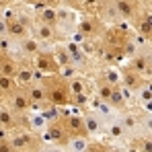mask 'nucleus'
Returning a JSON list of instances; mask_svg holds the SVG:
<instances>
[{
    "mask_svg": "<svg viewBox=\"0 0 152 152\" xmlns=\"http://www.w3.org/2000/svg\"><path fill=\"white\" fill-rule=\"evenodd\" d=\"M31 37H35V39H37L41 45H45V48H51V45H56V43H64V41H66V37L58 31L56 25L37 23L35 19H33V25H31Z\"/></svg>",
    "mask_w": 152,
    "mask_h": 152,
    "instance_id": "39448f33",
    "label": "nucleus"
},
{
    "mask_svg": "<svg viewBox=\"0 0 152 152\" xmlns=\"http://www.w3.org/2000/svg\"><path fill=\"white\" fill-rule=\"evenodd\" d=\"M58 74L62 76L64 80H68V78H72V76L80 74V72L76 70V68H74V66H72V64H70V66H64V68H60V72H58Z\"/></svg>",
    "mask_w": 152,
    "mask_h": 152,
    "instance_id": "c85d7f7f",
    "label": "nucleus"
},
{
    "mask_svg": "<svg viewBox=\"0 0 152 152\" xmlns=\"http://www.w3.org/2000/svg\"><path fill=\"white\" fill-rule=\"evenodd\" d=\"M82 121H84V129L88 138H101L103 136V121L91 111V109H82Z\"/></svg>",
    "mask_w": 152,
    "mask_h": 152,
    "instance_id": "a211bd4d",
    "label": "nucleus"
},
{
    "mask_svg": "<svg viewBox=\"0 0 152 152\" xmlns=\"http://www.w3.org/2000/svg\"><path fill=\"white\" fill-rule=\"evenodd\" d=\"M31 25H33V12L25 6H21L17 8V15L6 21V35L12 41H19L27 35H31Z\"/></svg>",
    "mask_w": 152,
    "mask_h": 152,
    "instance_id": "7ed1b4c3",
    "label": "nucleus"
},
{
    "mask_svg": "<svg viewBox=\"0 0 152 152\" xmlns=\"http://www.w3.org/2000/svg\"><path fill=\"white\" fill-rule=\"evenodd\" d=\"M107 4L117 23H129L134 15L142 8L140 2H132V0H107Z\"/></svg>",
    "mask_w": 152,
    "mask_h": 152,
    "instance_id": "6e6552de",
    "label": "nucleus"
},
{
    "mask_svg": "<svg viewBox=\"0 0 152 152\" xmlns=\"http://www.w3.org/2000/svg\"><path fill=\"white\" fill-rule=\"evenodd\" d=\"M129 37H132V27L127 23H115V25L105 27V31L101 33L99 41L105 48H109V50H113L124 56V45L127 43Z\"/></svg>",
    "mask_w": 152,
    "mask_h": 152,
    "instance_id": "f03ea898",
    "label": "nucleus"
},
{
    "mask_svg": "<svg viewBox=\"0 0 152 152\" xmlns=\"http://www.w3.org/2000/svg\"><path fill=\"white\" fill-rule=\"evenodd\" d=\"M66 82H68L70 97H74V95H93V78L91 76L76 74L72 78H68Z\"/></svg>",
    "mask_w": 152,
    "mask_h": 152,
    "instance_id": "f3484780",
    "label": "nucleus"
},
{
    "mask_svg": "<svg viewBox=\"0 0 152 152\" xmlns=\"http://www.w3.org/2000/svg\"><path fill=\"white\" fill-rule=\"evenodd\" d=\"M0 127H4L6 132H15V129L21 127L19 115L12 113V111H10L8 107H4V105H0Z\"/></svg>",
    "mask_w": 152,
    "mask_h": 152,
    "instance_id": "aec40b11",
    "label": "nucleus"
},
{
    "mask_svg": "<svg viewBox=\"0 0 152 152\" xmlns=\"http://www.w3.org/2000/svg\"><path fill=\"white\" fill-rule=\"evenodd\" d=\"M132 2H140V0H132Z\"/></svg>",
    "mask_w": 152,
    "mask_h": 152,
    "instance_id": "c9c22d12",
    "label": "nucleus"
},
{
    "mask_svg": "<svg viewBox=\"0 0 152 152\" xmlns=\"http://www.w3.org/2000/svg\"><path fill=\"white\" fill-rule=\"evenodd\" d=\"M117 70H119V82H121L124 86H127L132 93H136V91L144 84V80H150V78H144V76H140L138 72H134L132 68H127L126 64H119Z\"/></svg>",
    "mask_w": 152,
    "mask_h": 152,
    "instance_id": "dca6fc26",
    "label": "nucleus"
},
{
    "mask_svg": "<svg viewBox=\"0 0 152 152\" xmlns=\"http://www.w3.org/2000/svg\"><path fill=\"white\" fill-rule=\"evenodd\" d=\"M19 86H17V82H15V78H10V76H2L0 74V105L6 101V97L12 93V91H17Z\"/></svg>",
    "mask_w": 152,
    "mask_h": 152,
    "instance_id": "5701e85b",
    "label": "nucleus"
},
{
    "mask_svg": "<svg viewBox=\"0 0 152 152\" xmlns=\"http://www.w3.org/2000/svg\"><path fill=\"white\" fill-rule=\"evenodd\" d=\"M84 152H109V144L99 140V138H91L88 144H86V148H84Z\"/></svg>",
    "mask_w": 152,
    "mask_h": 152,
    "instance_id": "bb28decb",
    "label": "nucleus"
},
{
    "mask_svg": "<svg viewBox=\"0 0 152 152\" xmlns=\"http://www.w3.org/2000/svg\"><path fill=\"white\" fill-rule=\"evenodd\" d=\"M48 101L56 107H70V91H68V82L60 74H45V78L41 80Z\"/></svg>",
    "mask_w": 152,
    "mask_h": 152,
    "instance_id": "f257e3e1",
    "label": "nucleus"
},
{
    "mask_svg": "<svg viewBox=\"0 0 152 152\" xmlns=\"http://www.w3.org/2000/svg\"><path fill=\"white\" fill-rule=\"evenodd\" d=\"M88 140L91 138H84V136H74V138H70L68 142H66V152H84L86 148V144H88Z\"/></svg>",
    "mask_w": 152,
    "mask_h": 152,
    "instance_id": "a878e982",
    "label": "nucleus"
},
{
    "mask_svg": "<svg viewBox=\"0 0 152 152\" xmlns=\"http://www.w3.org/2000/svg\"><path fill=\"white\" fill-rule=\"evenodd\" d=\"M33 19H35L37 23H45V25H56V8L43 6V8H39L37 12H33Z\"/></svg>",
    "mask_w": 152,
    "mask_h": 152,
    "instance_id": "b1692460",
    "label": "nucleus"
},
{
    "mask_svg": "<svg viewBox=\"0 0 152 152\" xmlns=\"http://www.w3.org/2000/svg\"><path fill=\"white\" fill-rule=\"evenodd\" d=\"M0 152H15L12 146H10V142H8V138L6 140H0Z\"/></svg>",
    "mask_w": 152,
    "mask_h": 152,
    "instance_id": "473e14b6",
    "label": "nucleus"
},
{
    "mask_svg": "<svg viewBox=\"0 0 152 152\" xmlns=\"http://www.w3.org/2000/svg\"><path fill=\"white\" fill-rule=\"evenodd\" d=\"M4 107H8L12 113H17V115H25V113H29V99H27L25 91L23 88H17V91H12L8 97H6V101L2 103Z\"/></svg>",
    "mask_w": 152,
    "mask_h": 152,
    "instance_id": "2eb2a0df",
    "label": "nucleus"
},
{
    "mask_svg": "<svg viewBox=\"0 0 152 152\" xmlns=\"http://www.w3.org/2000/svg\"><path fill=\"white\" fill-rule=\"evenodd\" d=\"M126 66L132 68L134 72H138L140 76L152 80V51H138V53H134L132 58L126 60Z\"/></svg>",
    "mask_w": 152,
    "mask_h": 152,
    "instance_id": "9d476101",
    "label": "nucleus"
},
{
    "mask_svg": "<svg viewBox=\"0 0 152 152\" xmlns=\"http://www.w3.org/2000/svg\"><path fill=\"white\" fill-rule=\"evenodd\" d=\"M8 136H10V132H6L4 127H0V140H6Z\"/></svg>",
    "mask_w": 152,
    "mask_h": 152,
    "instance_id": "f704fd0d",
    "label": "nucleus"
},
{
    "mask_svg": "<svg viewBox=\"0 0 152 152\" xmlns=\"http://www.w3.org/2000/svg\"><path fill=\"white\" fill-rule=\"evenodd\" d=\"M140 6H142V8H150L152 10V0H140Z\"/></svg>",
    "mask_w": 152,
    "mask_h": 152,
    "instance_id": "72a5a7b5",
    "label": "nucleus"
},
{
    "mask_svg": "<svg viewBox=\"0 0 152 152\" xmlns=\"http://www.w3.org/2000/svg\"><path fill=\"white\" fill-rule=\"evenodd\" d=\"M31 64H33L35 70H39V72H43V74H58V72H60V66H58V62H56V58H53V53H51V48L41 50L33 60H31Z\"/></svg>",
    "mask_w": 152,
    "mask_h": 152,
    "instance_id": "ddd939ff",
    "label": "nucleus"
},
{
    "mask_svg": "<svg viewBox=\"0 0 152 152\" xmlns=\"http://www.w3.org/2000/svg\"><path fill=\"white\" fill-rule=\"evenodd\" d=\"M62 6H66V8H72V10H80V0H62Z\"/></svg>",
    "mask_w": 152,
    "mask_h": 152,
    "instance_id": "7c9ffc66",
    "label": "nucleus"
},
{
    "mask_svg": "<svg viewBox=\"0 0 152 152\" xmlns=\"http://www.w3.org/2000/svg\"><path fill=\"white\" fill-rule=\"evenodd\" d=\"M8 142H10L15 152H39L41 146L45 144L41 140V136L31 132V129H15V132H10Z\"/></svg>",
    "mask_w": 152,
    "mask_h": 152,
    "instance_id": "20e7f679",
    "label": "nucleus"
},
{
    "mask_svg": "<svg viewBox=\"0 0 152 152\" xmlns=\"http://www.w3.org/2000/svg\"><path fill=\"white\" fill-rule=\"evenodd\" d=\"M76 21H78V12L76 10L66 8V6L56 8V27H58V31L66 39H70V35L76 31Z\"/></svg>",
    "mask_w": 152,
    "mask_h": 152,
    "instance_id": "1a4fd4ad",
    "label": "nucleus"
},
{
    "mask_svg": "<svg viewBox=\"0 0 152 152\" xmlns=\"http://www.w3.org/2000/svg\"><path fill=\"white\" fill-rule=\"evenodd\" d=\"M23 91H25L29 103H45L48 101V95H45V88H43L41 82H31Z\"/></svg>",
    "mask_w": 152,
    "mask_h": 152,
    "instance_id": "412c9836",
    "label": "nucleus"
},
{
    "mask_svg": "<svg viewBox=\"0 0 152 152\" xmlns=\"http://www.w3.org/2000/svg\"><path fill=\"white\" fill-rule=\"evenodd\" d=\"M97 74L101 76L105 82H109L111 86H117L119 84V70L117 68H111V66H105V68H99Z\"/></svg>",
    "mask_w": 152,
    "mask_h": 152,
    "instance_id": "393cba45",
    "label": "nucleus"
},
{
    "mask_svg": "<svg viewBox=\"0 0 152 152\" xmlns=\"http://www.w3.org/2000/svg\"><path fill=\"white\" fill-rule=\"evenodd\" d=\"M43 6H50V8H60L62 6V0H41Z\"/></svg>",
    "mask_w": 152,
    "mask_h": 152,
    "instance_id": "2f4dec72",
    "label": "nucleus"
},
{
    "mask_svg": "<svg viewBox=\"0 0 152 152\" xmlns=\"http://www.w3.org/2000/svg\"><path fill=\"white\" fill-rule=\"evenodd\" d=\"M15 82H17L19 88H25V86H29L33 82V64H31V60H19Z\"/></svg>",
    "mask_w": 152,
    "mask_h": 152,
    "instance_id": "6ab92c4d",
    "label": "nucleus"
},
{
    "mask_svg": "<svg viewBox=\"0 0 152 152\" xmlns=\"http://www.w3.org/2000/svg\"><path fill=\"white\" fill-rule=\"evenodd\" d=\"M101 138H107V140L113 142V144H126L127 140H129L126 127L121 126V121H119L117 115H115L113 119H109V121L103 124V136Z\"/></svg>",
    "mask_w": 152,
    "mask_h": 152,
    "instance_id": "9b49d317",
    "label": "nucleus"
},
{
    "mask_svg": "<svg viewBox=\"0 0 152 152\" xmlns=\"http://www.w3.org/2000/svg\"><path fill=\"white\" fill-rule=\"evenodd\" d=\"M17 68H19V60H17V58H12V56H4V58L0 60V74H2V76H10V78H15Z\"/></svg>",
    "mask_w": 152,
    "mask_h": 152,
    "instance_id": "4be33fe9",
    "label": "nucleus"
},
{
    "mask_svg": "<svg viewBox=\"0 0 152 152\" xmlns=\"http://www.w3.org/2000/svg\"><path fill=\"white\" fill-rule=\"evenodd\" d=\"M127 25L132 27L134 33H140V35L152 39V10L150 8H140Z\"/></svg>",
    "mask_w": 152,
    "mask_h": 152,
    "instance_id": "f8f14e48",
    "label": "nucleus"
},
{
    "mask_svg": "<svg viewBox=\"0 0 152 152\" xmlns=\"http://www.w3.org/2000/svg\"><path fill=\"white\" fill-rule=\"evenodd\" d=\"M39 136H41V140H43L45 144H56V146H66V142L70 140L66 127L62 124V117H58V119H53V121H48L45 129H43Z\"/></svg>",
    "mask_w": 152,
    "mask_h": 152,
    "instance_id": "0eeeda50",
    "label": "nucleus"
},
{
    "mask_svg": "<svg viewBox=\"0 0 152 152\" xmlns=\"http://www.w3.org/2000/svg\"><path fill=\"white\" fill-rule=\"evenodd\" d=\"M101 2L103 0H80V10L78 12H82V15H95Z\"/></svg>",
    "mask_w": 152,
    "mask_h": 152,
    "instance_id": "cd10ccee",
    "label": "nucleus"
},
{
    "mask_svg": "<svg viewBox=\"0 0 152 152\" xmlns=\"http://www.w3.org/2000/svg\"><path fill=\"white\" fill-rule=\"evenodd\" d=\"M39 152H66L64 146H56V144H43Z\"/></svg>",
    "mask_w": 152,
    "mask_h": 152,
    "instance_id": "c756f323",
    "label": "nucleus"
},
{
    "mask_svg": "<svg viewBox=\"0 0 152 152\" xmlns=\"http://www.w3.org/2000/svg\"><path fill=\"white\" fill-rule=\"evenodd\" d=\"M105 23L97 15H82L78 21H76V33L84 39H99L101 33L105 31Z\"/></svg>",
    "mask_w": 152,
    "mask_h": 152,
    "instance_id": "423d86ee",
    "label": "nucleus"
},
{
    "mask_svg": "<svg viewBox=\"0 0 152 152\" xmlns=\"http://www.w3.org/2000/svg\"><path fill=\"white\" fill-rule=\"evenodd\" d=\"M41 50H45V45H41L35 37L27 35L17 41V60H33Z\"/></svg>",
    "mask_w": 152,
    "mask_h": 152,
    "instance_id": "4468645a",
    "label": "nucleus"
}]
</instances>
